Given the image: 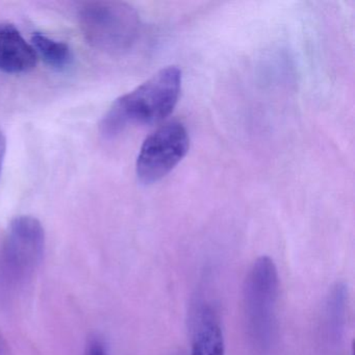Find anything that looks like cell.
Masks as SVG:
<instances>
[{
  "label": "cell",
  "mask_w": 355,
  "mask_h": 355,
  "mask_svg": "<svg viewBox=\"0 0 355 355\" xmlns=\"http://www.w3.org/2000/svg\"><path fill=\"white\" fill-rule=\"evenodd\" d=\"M45 251L42 224L20 216L10 224L0 245V306L13 304L30 286Z\"/></svg>",
  "instance_id": "obj_2"
},
{
  "label": "cell",
  "mask_w": 355,
  "mask_h": 355,
  "mask_svg": "<svg viewBox=\"0 0 355 355\" xmlns=\"http://www.w3.org/2000/svg\"><path fill=\"white\" fill-rule=\"evenodd\" d=\"M78 22L86 40L111 55L130 51L141 33L138 12L121 1H91L78 12Z\"/></svg>",
  "instance_id": "obj_4"
},
{
  "label": "cell",
  "mask_w": 355,
  "mask_h": 355,
  "mask_svg": "<svg viewBox=\"0 0 355 355\" xmlns=\"http://www.w3.org/2000/svg\"><path fill=\"white\" fill-rule=\"evenodd\" d=\"M190 147L188 130L180 122L157 128L143 143L136 172L144 184H155L167 176L182 161Z\"/></svg>",
  "instance_id": "obj_5"
},
{
  "label": "cell",
  "mask_w": 355,
  "mask_h": 355,
  "mask_svg": "<svg viewBox=\"0 0 355 355\" xmlns=\"http://www.w3.org/2000/svg\"><path fill=\"white\" fill-rule=\"evenodd\" d=\"M85 355H109L105 340L97 336L89 338Z\"/></svg>",
  "instance_id": "obj_10"
},
{
  "label": "cell",
  "mask_w": 355,
  "mask_h": 355,
  "mask_svg": "<svg viewBox=\"0 0 355 355\" xmlns=\"http://www.w3.org/2000/svg\"><path fill=\"white\" fill-rule=\"evenodd\" d=\"M7 153V139L3 132H0V174L3 171V162Z\"/></svg>",
  "instance_id": "obj_11"
},
{
  "label": "cell",
  "mask_w": 355,
  "mask_h": 355,
  "mask_svg": "<svg viewBox=\"0 0 355 355\" xmlns=\"http://www.w3.org/2000/svg\"><path fill=\"white\" fill-rule=\"evenodd\" d=\"M279 278L273 259L261 257L247 274L243 290L245 327L254 355H270L277 332Z\"/></svg>",
  "instance_id": "obj_3"
},
{
  "label": "cell",
  "mask_w": 355,
  "mask_h": 355,
  "mask_svg": "<svg viewBox=\"0 0 355 355\" xmlns=\"http://www.w3.org/2000/svg\"><path fill=\"white\" fill-rule=\"evenodd\" d=\"M182 80V70L169 66L118 98L99 125L103 138H116L130 126L151 125L163 121L178 105Z\"/></svg>",
  "instance_id": "obj_1"
},
{
  "label": "cell",
  "mask_w": 355,
  "mask_h": 355,
  "mask_svg": "<svg viewBox=\"0 0 355 355\" xmlns=\"http://www.w3.org/2000/svg\"><path fill=\"white\" fill-rule=\"evenodd\" d=\"M0 355H8L7 347L3 340H0Z\"/></svg>",
  "instance_id": "obj_12"
},
{
  "label": "cell",
  "mask_w": 355,
  "mask_h": 355,
  "mask_svg": "<svg viewBox=\"0 0 355 355\" xmlns=\"http://www.w3.org/2000/svg\"><path fill=\"white\" fill-rule=\"evenodd\" d=\"M31 44L34 47L37 55L42 57L43 60L55 69H65L71 63V51L65 43L36 33L33 35Z\"/></svg>",
  "instance_id": "obj_9"
},
{
  "label": "cell",
  "mask_w": 355,
  "mask_h": 355,
  "mask_svg": "<svg viewBox=\"0 0 355 355\" xmlns=\"http://www.w3.org/2000/svg\"><path fill=\"white\" fill-rule=\"evenodd\" d=\"M38 55L19 31L10 24H0V70L10 74L26 73L34 69Z\"/></svg>",
  "instance_id": "obj_7"
},
{
  "label": "cell",
  "mask_w": 355,
  "mask_h": 355,
  "mask_svg": "<svg viewBox=\"0 0 355 355\" xmlns=\"http://www.w3.org/2000/svg\"><path fill=\"white\" fill-rule=\"evenodd\" d=\"M192 355H225L221 320L215 307L205 301L193 313Z\"/></svg>",
  "instance_id": "obj_6"
},
{
  "label": "cell",
  "mask_w": 355,
  "mask_h": 355,
  "mask_svg": "<svg viewBox=\"0 0 355 355\" xmlns=\"http://www.w3.org/2000/svg\"><path fill=\"white\" fill-rule=\"evenodd\" d=\"M347 300H348V292L346 286L343 284H336L334 286L327 302H326L325 311H324V330L326 332V338L330 343H338L342 338L344 331L345 320H346Z\"/></svg>",
  "instance_id": "obj_8"
}]
</instances>
